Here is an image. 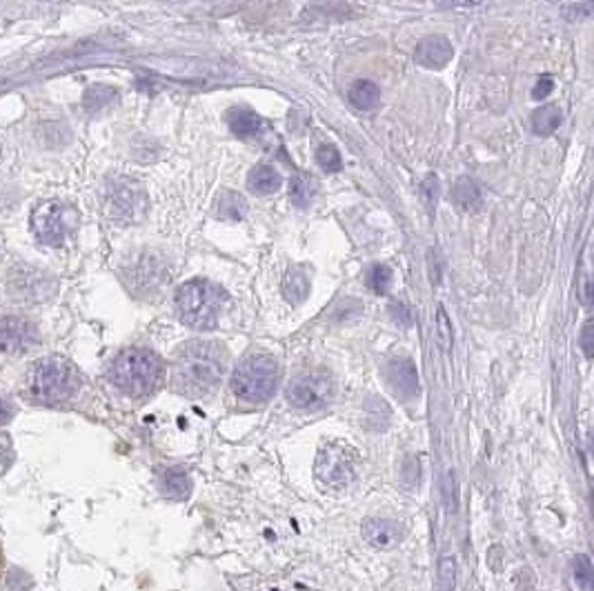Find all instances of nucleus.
<instances>
[{"label": "nucleus", "mask_w": 594, "mask_h": 591, "mask_svg": "<svg viewBox=\"0 0 594 591\" xmlns=\"http://www.w3.org/2000/svg\"><path fill=\"white\" fill-rule=\"evenodd\" d=\"M368 280L374 292L386 294L392 285V270L387 265H374L372 270H370Z\"/></svg>", "instance_id": "nucleus-27"}, {"label": "nucleus", "mask_w": 594, "mask_h": 591, "mask_svg": "<svg viewBox=\"0 0 594 591\" xmlns=\"http://www.w3.org/2000/svg\"><path fill=\"white\" fill-rule=\"evenodd\" d=\"M214 209H216V216L223 221H243L245 214H248V203L240 194L225 190L218 194Z\"/></svg>", "instance_id": "nucleus-18"}, {"label": "nucleus", "mask_w": 594, "mask_h": 591, "mask_svg": "<svg viewBox=\"0 0 594 591\" xmlns=\"http://www.w3.org/2000/svg\"><path fill=\"white\" fill-rule=\"evenodd\" d=\"M34 580L25 574L22 570H12L7 576V589L9 591H29Z\"/></svg>", "instance_id": "nucleus-30"}, {"label": "nucleus", "mask_w": 594, "mask_h": 591, "mask_svg": "<svg viewBox=\"0 0 594 591\" xmlns=\"http://www.w3.org/2000/svg\"><path fill=\"white\" fill-rule=\"evenodd\" d=\"M334 396V383L323 371H312L294 378L285 389V398L297 409H319Z\"/></svg>", "instance_id": "nucleus-8"}, {"label": "nucleus", "mask_w": 594, "mask_h": 591, "mask_svg": "<svg viewBox=\"0 0 594 591\" xmlns=\"http://www.w3.org/2000/svg\"><path fill=\"white\" fill-rule=\"evenodd\" d=\"M13 416H16V405H13V401H9V398H0V427L12 423Z\"/></svg>", "instance_id": "nucleus-34"}, {"label": "nucleus", "mask_w": 594, "mask_h": 591, "mask_svg": "<svg viewBox=\"0 0 594 591\" xmlns=\"http://www.w3.org/2000/svg\"><path fill=\"white\" fill-rule=\"evenodd\" d=\"M40 340L38 327L25 316H0V352L22 353Z\"/></svg>", "instance_id": "nucleus-9"}, {"label": "nucleus", "mask_w": 594, "mask_h": 591, "mask_svg": "<svg viewBox=\"0 0 594 591\" xmlns=\"http://www.w3.org/2000/svg\"><path fill=\"white\" fill-rule=\"evenodd\" d=\"M227 367V352L216 343L191 340L183 344L172 362L169 383L176 393L200 398L216 389Z\"/></svg>", "instance_id": "nucleus-1"}, {"label": "nucleus", "mask_w": 594, "mask_h": 591, "mask_svg": "<svg viewBox=\"0 0 594 591\" xmlns=\"http://www.w3.org/2000/svg\"><path fill=\"white\" fill-rule=\"evenodd\" d=\"M439 194H441V182H439V178L432 174V176H427L426 181L421 182V198H423V203H426L427 212H435L436 209Z\"/></svg>", "instance_id": "nucleus-28"}, {"label": "nucleus", "mask_w": 594, "mask_h": 591, "mask_svg": "<svg viewBox=\"0 0 594 591\" xmlns=\"http://www.w3.org/2000/svg\"><path fill=\"white\" fill-rule=\"evenodd\" d=\"M310 294V280L301 270H289L283 279V296L288 303L301 304Z\"/></svg>", "instance_id": "nucleus-21"}, {"label": "nucleus", "mask_w": 594, "mask_h": 591, "mask_svg": "<svg viewBox=\"0 0 594 591\" xmlns=\"http://www.w3.org/2000/svg\"><path fill=\"white\" fill-rule=\"evenodd\" d=\"M552 87H555V80H552L550 76H543V78L537 83V87H534L533 96L537 98V101H543V98L552 92Z\"/></svg>", "instance_id": "nucleus-35"}, {"label": "nucleus", "mask_w": 594, "mask_h": 591, "mask_svg": "<svg viewBox=\"0 0 594 591\" xmlns=\"http://www.w3.org/2000/svg\"><path fill=\"white\" fill-rule=\"evenodd\" d=\"M110 98H114V92H110V89L105 87H92L87 92V96H85V102H87V109H94V107L107 105Z\"/></svg>", "instance_id": "nucleus-31"}, {"label": "nucleus", "mask_w": 594, "mask_h": 591, "mask_svg": "<svg viewBox=\"0 0 594 591\" xmlns=\"http://www.w3.org/2000/svg\"><path fill=\"white\" fill-rule=\"evenodd\" d=\"M436 340H439V347L443 353H448L450 349H452V343H454L452 320H450V316L443 309V304L436 307Z\"/></svg>", "instance_id": "nucleus-24"}, {"label": "nucleus", "mask_w": 594, "mask_h": 591, "mask_svg": "<svg viewBox=\"0 0 594 591\" xmlns=\"http://www.w3.org/2000/svg\"><path fill=\"white\" fill-rule=\"evenodd\" d=\"M454 56V49L443 36H430L423 38L414 49V61L417 65L426 67V69H443Z\"/></svg>", "instance_id": "nucleus-13"}, {"label": "nucleus", "mask_w": 594, "mask_h": 591, "mask_svg": "<svg viewBox=\"0 0 594 591\" xmlns=\"http://www.w3.org/2000/svg\"><path fill=\"white\" fill-rule=\"evenodd\" d=\"M13 460V447H12V441H9L7 436H0V472H4V469L12 465Z\"/></svg>", "instance_id": "nucleus-33"}, {"label": "nucleus", "mask_w": 594, "mask_h": 591, "mask_svg": "<svg viewBox=\"0 0 594 591\" xmlns=\"http://www.w3.org/2000/svg\"><path fill=\"white\" fill-rule=\"evenodd\" d=\"M316 476L325 485L346 487L354 481L356 476V454L352 447L332 442L325 445L316 456Z\"/></svg>", "instance_id": "nucleus-7"}, {"label": "nucleus", "mask_w": 594, "mask_h": 591, "mask_svg": "<svg viewBox=\"0 0 594 591\" xmlns=\"http://www.w3.org/2000/svg\"><path fill=\"white\" fill-rule=\"evenodd\" d=\"M227 294L209 280H190L176 292V312L194 329H214L221 318Z\"/></svg>", "instance_id": "nucleus-4"}, {"label": "nucleus", "mask_w": 594, "mask_h": 591, "mask_svg": "<svg viewBox=\"0 0 594 591\" xmlns=\"http://www.w3.org/2000/svg\"><path fill=\"white\" fill-rule=\"evenodd\" d=\"M582 347H583V352H586V356L592 358V322L590 320H588L586 325H583Z\"/></svg>", "instance_id": "nucleus-36"}, {"label": "nucleus", "mask_w": 594, "mask_h": 591, "mask_svg": "<svg viewBox=\"0 0 594 591\" xmlns=\"http://www.w3.org/2000/svg\"><path fill=\"white\" fill-rule=\"evenodd\" d=\"M83 387V376L61 356H45L31 367L27 378V393L36 405L58 407L76 396Z\"/></svg>", "instance_id": "nucleus-3"}, {"label": "nucleus", "mask_w": 594, "mask_h": 591, "mask_svg": "<svg viewBox=\"0 0 594 591\" xmlns=\"http://www.w3.org/2000/svg\"><path fill=\"white\" fill-rule=\"evenodd\" d=\"M361 534L372 547L377 549H392L403 540V525L396 521H386V518H370L361 527Z\"/></svg>", "instance_id": "nucleus-12"}, {"label": "nucleus", "mask_w": 594, "mask_h": 591, "mask_svg": "<svg viewBox=\"0 0 594 591\" xmlns=\"http://www.w3.org/2000/svg\"><path fill=\"white\" fill-rule=\"evenodd\" d=\"M160 494L169 500H185L191 494V478L183 467H167L159 476Z\"/></svg>", "instance_id": "nucleus-15"}, {"label": "nucleus", "mask_w": 594, "mask_h": 591, "mask_svg": "<svg viewBox=\"0 0 594 591\" xmlns=\"http://www.w3.org/2000/svg\"><path fill=\"white\" fill-rule=\"evenodd\" d=\"M561 109L557 105H543L533 114V129L537 136H550L559 129Z\"/></svg>", "instance_id": "nucleus-22"}, {"label": "nucleus", "mask_w": 594, "mask_h": 591, "mask_svg": "<svg viewBox=\"0 0 594 591\" xmlns=\"http://www.w3.org/2000/svg\"><path fill=\"white\" fill-rule=\"evenodd\" d=\"M0 563H3V554H0Z\"/></svg>", "instance_id": "nucleus-38"}, {"label": "nucleus", "mask_w": 594, "mask_h": 591, "mask_svg": "<svg viewBox=\"0 0 594 591\" xmlns=\"http://www.w3.org/2000/svg\"><path fill=\"white\" fill-rule=\"evenodd\" d=\"M31 231L38 243L47 247H61L71 231V209L58 200L40 203L31 212Z\"/></svg>", "instance_id": "nucleus-6"}, {"label": "nucleus", "mask_w": 594, "mask_h": 591, "mask_svg": "<svg viewBox=\"0 0 594 591\" xmlns=\"http://www.w3.org/2000/svg\"><path fill=\"white\" fill-rule=\"evenodd\" d=\"M9 292H12L13 298L27 300V303H43L52 294V285H49V280L43 279L40 271L13 270L12 279H9Z\"/></svg>", "instance_id": "nucleus-10"}, {"label": "nucleus", "mask_w": 594, "mask_h": 591, "mask_svg": "<svg viewBox=\"0 0 594 591\" xmlns=\"http://www.w3.org/2000/svg\"><path fill=\"white\" fill-rule=\"evenodd\" d=\"M387 378H390L392 389L405 401H410V398L419 393V371L414 362L408 360V358L392 360L390 367H387Z\"/></svg>", "instance_id": "nucleus-14"}, {"label": "nucleus", "mask_w": 594, "mask_h": 591, "mask_svg": "<svg viewBox=\"0 0 594 591\" xmlns=\"http://www.w3.org/2000/svg\"><path fill=\"white\" fill-rule=\"evenodd\" d=\"M452 203L463 214L479 212L484 200H481V191L476 182L470 181V178H459L452 187Z\"/></svg>", "instance_id": "nucleus-17"}, {"label": "nucleus", "mask_w": 594, "mask_h": 591, "mask_svg": "<svg viewBox=\"0 0 594 591\" xmlns=\"http://www.w3.org/2000/svg\"><path fill=\"white\" fill-rule=\"evenodd\" d=\"M107 378L125 396L145 398L163 383L165 362L159 353L150 349L129 347L116 353L107 369Z\"/></svg>", "instance_id": "nucleus-2"}, {"label": "nucleus", "mask_w": 594, "mask_h": 591, "mask_svg": "<svg viewBox=\"0 0 594 591\" xmlns=\"http://www.w3.org/2000/svg\"><path fill=\"white\" fill-rule=\"evenodd\" d=\"M390 313H392V318H395V320L399 322V325H403V327L412 325V312H410L408 304L395 303L390 307Z\"/></svg>", "instance_id": "nucleus-32"}, {"label": "nucleus", "mask_w": 594, "mask_h": 591, "mask_svg": "<svg viewBox=\"0 0 594 591\" xmlns=\"http://www.w3.org/2000/svg\"><path fill=\"white\" fill-rule=\"evenodd\" d=\"M248 187L261 196L274 194V191L281 187L279 172H276L274 167H270V165H261V167H256L249 172Z\"/></svg>", "instance_id": "nucleus-20"}, {"label": "nucleus", "mask_w": 594, "mask_h": 591, "mask_svg": "<svg viewBox=\"0 0 594 591\" xmlns=\"http://www.w3.org/2000/svg\"><path fill=\"white\" fill-rule=\"evenodd\" d=\"M573 585L577 591H592V563L586 554H579L573 561Z\"/></svg>", "instance_id": "nucleus-23"}, {"label": "nucleus", "mask_w": 594, "mask_h": 591, "mask_svg": "<svg viewBox=\"0 0 594 591\" xmlns=\"http://www.w3.org/2000/svg\"><path fill=\"white\" fill-rule=\"evenodd\" d=\"M347 98H350V102L356 109L368 111L378 105V101H381V89H378V85L372 83V80H356L350 87V92H347Z\"/></svg>", "instance_id": "nucleus-19"}, {"label": "nucleus", "mask_w": 594, "mask_h": 591, "mask_svg": "<svg viewBox=\"0 0 594 591\" xmlns=\"http://www.w3.org/2000/svg\"><path fill=\"white\" fill-rule=\"evenodd\" d=\"M310 185H307L301 176L294 178L292 187H289V198H292V203L297 205V207H305V205L310 203Z\"/></svg>", "instance_id": "nucleus-29"}, {"label": "nucleus", "mask_w": 594, "mask_h": 591, "mask_svg": "<svg viewBox=\"0 0 594 591\" xmlns=\"http://www.w3.org/2000/svg\"><path fill=\"white\" fill-rule=\"evenodd\" d=\"M436 4H441V7H468V4H476L481 3V0H435Z\"/></svg>", "instance_id": "nucleus-37"}, {"label": "nucleus", "mask_w": 594, "mask_h": 591, "mask_svg": "<svg viewBox=\"0 0 594 591\" xmlns=\"http://www.w3.org/2000/svg\"><path fill=\"white\" fill-rule=\"evenodd\" d=\"M457 580V561L454 556H443L439 563V591H452Z\"/></svg>", "instance_id": "nucleus-26"}, {"label": "nucleus", "mask_w": 594, "mask_h": 591, "mask_svg": "<svg viewBox=\"0 0 594 591\" xmlns=\"http://www.w3.org/2000/svg\"><path fill=\"white\" fill-rule=\"evenodd\" d=\"M281 367L270 353H249L232 374V392L245 402H265L279 387Z\"/></svg>", "instance_id": "nucleus-5"}, {"label": "nucleus", "mask_w": 594, "mask_h": 591, "mask_svg": "<svg viewBox=\"0 0 594 591\" xmlns=\"http://www.w3.org/2000/svg\"><path fill=\"white\" fill-rule=\"evenodd\" d=\"M316 163L328 174L338 172V169L343 167L341 154H338V150L334 145H321L319 150H316Z\"/></svg>", "instance_id": "nucleus-25"}, {"label": "nucleus", "mask_w": 594, "mask_h": 591, "mask_svg": "<svg viewBox=\"0 0 594 591\" xmlns=\"http://www.w3.org/2000/svg\"><path fill=\"white\" fill-rule=\"evenodd\" d=\"M227 123H230L232 132L239 138H254L258 136L263 129L261 116L254 114L248 107H234V109L227 114Z\"/></svg>", "instance_id": "nucleus-16"}, {"label": "nucleus", "mask_w": 594, "mask_h": 591, "mask_svg": "<svg viewBox=\"0 0 594 591\" xmlns=\"http://www.w3.org/2000/svg\"><path fill=\"white\" fill-rule=\"evenodd\" d=\"M110 198L111 214L125 218V221H132L134 216H141L142 209H145V196H142V190L136 182H118V185L114 187V191L110 194Z\"/></svg>", "instance_id": "nucleus-11"}]
</instances>
